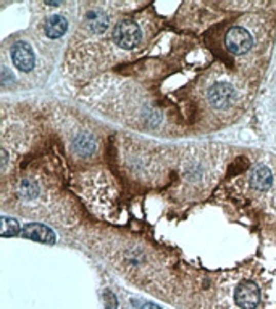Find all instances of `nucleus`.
<instances>
[{
	"label": "nucleus",
	"mask_w": 276,
	"mask_h": 309,
	"mask_svg": "<svg viewBox=\"0 0 276 309\" xmlns=\"http://www.w3.org/2000/svg\"><path fill=\"white\" fill-rule=\"evenodd\" d=\"M19 232V224L16 219L2 217V237H13Z\"/></svg>",
	"instance_id": "obj_11"
},
{
	"label": "nucleus",
	"mask_w": 276,
	"mask_h": 309,
	"mask_svg": "<svg viewBox=\"0 0 276 309\" xmlns=\"http://www.w3.org/2000/svg\"><path fill=\"white\" fill-rule=\"evenodd\" d=\"M141 309H162L160 306H157V304H153V303H146L144 306H142Z\"/></svg>",
	"instance_id": "obj_13"
},
{
	"label": "nucleus",
	"mask_w": 276,
	"mask_h": 309,
	"mask_svg": "<svg viewBox=\"0 0 276 309\" xmlns=\"http://www.w3.org/2000/svg\"><path fill=\"white\" fill-rule=\"evenodd\" d=\"M262 300L259 285L252 280L241 282L234 290V303L239 309H257Z\"/></svg>",
	"instance_id": "obj_2"
},
{
	"label": "nucleus",
	"mask_w": 276,
	"mask_h": 309,
	"mask_svg": "<svg viewBox=\"0 0 276 309\" xmlns=\"http://www.w3.org/2000/svg\"><path fill=\"white\" fill-rule=\"evenodd\" d=\"M5 164H7V153L5 150H2V168H5Z\"/></svg>",
	"instance_id": "obj_14"
},
{
	"label": "nucleus",
	"mask_w": 276,
	"mask_h": 309,
	"mask_svg": "<svg viewBox=\"0 0 276 309\" xmlns=\"http://www.w3.org/2000/svg\"><path fill=\"white\" fill-rule=\"evenodd\" d=\"M250 184L255 190L267 192L273 185V174L267 166H257L250 172Z\"/></svg>",
	"instance_id": "obj_7"
},
{
	"label": "nucleus",
	"mask_w": 276,
	"mask_h": 309,
	"mask_svg": "<svg viewBox=\"0 0 276 309\" xmlns=\"http://www.w3.org/2000/svg\"><path fill=\"white\" fill-rule=\"evenodd\" d=\"M23 237L26 238H31L34 241H41V244H47V245H52L55 244V232L44 226V224H37V223H32V224H26L25 229H23Z\"/></svg>",
	"instance_id": "obj_6"
},
{
	"label": "nucleus",
	"mask_w": 276,
	"mask_h": 309,
	"mask_svg": "<svg viewBox=\"0 0 276 309\" xmlns=\"http://www.w3.org/2000/svg\"><path fill=\"white\" fill-rule=\"evenodd\" d=\"M12 60L19 71H31L34 68L36 57H34V52H32L29 43L19 40L12 47Z\"/></svg>",
	"instance_id": "obj_5"
},
{
	"label": "nucleus",
	"mask_w": 276,
	"mask_h": 309,
	"mask_svg": "<svg viewBox=\"0 0 276 309\" xmlns=\"http://www.w3.org/2000/svg\"><path fill=\"white\" fill-rule=\"evenodd\" d=\"M208 103L216 109H226L236 100V91L234 87L228 82H218L208 89L207 94Z\"/></svg>",
	"instance_id": "obj_3"
},
{
	"label": "nucleus",
	"mask_w": 276,
	"mask_h": 309,
	"mask_svg": "<svg viewBox=\"0 0 276 309\" xmlns=\"http://www.w3.org/2000/svg\"><path fill=\"white\" fill-rule=\"evenodd\" d=\"M73 150L78 154H81V157H89V154L95 150V142L89 134L83 132V134H80L78 137L74 139Z\"/></svg>",
	"instance_id": "obj_10"
},
{
	"label": "nucleus",
	"mask_w": 276,
	"mask_h": 309,
	"mask_svg": "<svg viewBox=\"0 0 276 309\" xmlns=\"http://www.w3.org/2000/svg\"><path fill=\"white\" fill-rule=\"evenodd\" d=\"M44 31H46V36L49 39H58L68 31V21H66L65 16H62V15H53L46 21Z\"/></svg>",
	"instance_id": "obj_8"
},
{
	"label": "nucleus",
	"mask_w": 276,
	"mask_h": 309,
	"mask_svg": "<svg viewBox=\"0 0 276 309\" xmlns=\"http://www.w3.org/2000/svg\"><path fill=\"white\" fill-rule=\"evenodd\" d=\"M226 47L234 55H244L252 49V36L244 28L234 26L226 32Z\"/></svg>",
	"instance_id": "obj_4"
},
{
	"label": "nucleus",
	"mask_w": 276,
	"mask_h": 309,
	"mask_svg": "<svg viewBox=\"0 0 276 309\" xmlns=\"http://www.w3.org/2000/svg\"><path fill=\"white\" fill-rule=\"evenodd\" d=\"M39 193V187L34 181H23L19 185V195L29 200V198H34Z\"/></svg>",
	"instance_id": "obj_12"
},
{
	"label": "nucleus",
	"mask_w": 276,
	"mask_h": 309,
	"mask_svg": "<svg viewBox=\"0 0 276 309\" xmlns=\"http://www.w3.org/2000/svg\"><path fill=\"white\" fill-rule=\"evenodd\" d=\"M141 29L132 19H125L116 25L113 31V40L118 47L125 50H132L139 46L141 42Z\"/></svg>",
	"instance_id": "obj_1"
},
{
	"label": "nucleus",
	"mask_w": 276,
	"mask_h": 309,
	"mask_svg": "<svg viewBox=\"0 0 276 309\" xmlns=\"http://www.w3.org/2000/svg\"><path fill=\"white\" fill-rule=\"evenodd\" d=\"M86 23L95 34H102V32L108 28V16L104 12H89L86 15Z\"/></svg>",
	"instance_id": "obj_9"
}]
</instances>
